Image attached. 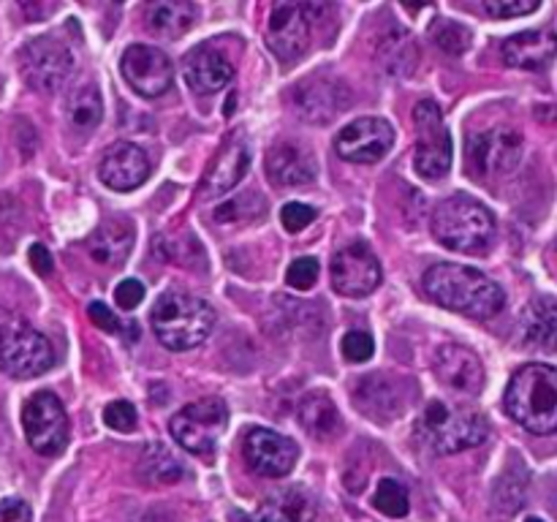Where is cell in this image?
Segmentation results:
<instances>
[{
	"instance_id": "obj_24",
	"label": "cell",
	"mask_w": 557,
	"mask_h": 522,
	"mask_svg": "<svg viewBox=\"0 0 557 522\" xmlns=\"http://www.w3.org/2000/svg\"><path fill=\"white\" fill-rule=\"evenodd\" d=\"M267 172H270L272 183L294 188V185L313 183L319 166H315L313 152L294 145V141H281V145H275L267 152Z\"/></svg>"
},
{
	"instance_id": "obj_42",
	"label": "cell",
	"mask_w": 557,
	"mask_h": 522,
	"mask_svg": "<svg viewBox=\"0 0 557 522\" xmlns=\"http://www.w3.org/2000/svg\"><path fill=\"white\" fill-rule=\"evenodd\" d=\"M0 522H30V506L22 498L0 500Z\"/></svg>"
},
{
	"instance_id": "obj_10",
	"label": "cell",
	"mask_w": 557,
	"mask_h": 522,
	"mask_svg": "<svg viewBox=\"0 0 557 522\" xmlns=\"http://www.w3.org/2000/svg\"><path fill=\"white\" fill-rule=\"evenodd\" d=\"M319 14H324V5L277 3L270 14V27H267V44H270L272 54L288 63L308 52Z\"/></svg>"
},
{
	"instance_id": "obj_40",
	"label": "cell",
	"mask_w": 557,
	"mask_h": 522,
	"mask_svg": "<svg viewBox=\"0 0 557 522\" xmlns=\"http://www.w3.org/2000/svg\"><path fill=\"white\" fill-rule=\"evenodd\" d=\"M281 221L283 226H286V232L299 234L302 228H308L310 223L315 221V210L308 204H299V201H288L281 210Z\"/></svg>"
},
{
	"instance_id": "obj_15",
	"label": "cell",
	"mask_w": 557,
	"mask_h": 522,
	"mask_svg": "<svg viewBox=\"0 0 557 522\" xmlns=\"http://www.w3.org/2000/svg\"><path fill=\"white\" fill-rule=\"evenodd\" d=\"M381 264L370 245L351 243L341 248L332 259V286L343 297H368L379 288Z\"/></svg>"
},
{
	"instance_id": "obj_13",
	"label": "cell",
	"mask_w": 557,
	"mask_h": 522,
	"mask_svg": "<svg viewBox=\"0 0 557 522\" xmlns=\"http://www.w3.org/2000/svg\"><path fill=\"white\" fill-rule=\"evenodd\" d=\"M120 71H123L125 82L145 98L163 96L174 79L169 54L150 44H131L120 60Z\"/></svg>"
},
{
	"instance_id": "obj_26",
	"label": "cell",
	"mask_w": 557,
	"mask_h": 522,
	"mask_svg": "<svg viewBox=\"0 0 557 522\" xmlns=\"http://www.w3.org/2000/svg\"><path fill=\"white\" fill-rule=\"evenodd\" d=\"M522 335L531 346L557 348V299L555 297H539L522 313Z\"/></svg>"
},
{
	"instance_id": "obj_31",
	"label": "cell",
	"mask_w": 557,
	"mask_h": 522,
	"mask_svg": "<svg viewBox=\"0 0 557 522\" xmlns=\"http://www.w3.org/2000/svg\"><path fill=\"white\" fill-rule=\"evenodd\" d=\"M139 473L145 482L174 484L183 478V465H180L177 457H174L166 446L150 444L145 451H141Z\"/></svg>"
},
{
	"instance_id": "obj_25",
	"label": "cell",
	"mask_w": 557,
	"mask_h": 522,
	"mask_svg": "<svg viewBox=\"0 0 557 522\" xmlns=\"http://www.w3.org/2000/svg\"><path fill=\"white\" fill-rule=\"evenodd\" d=\"M354 402H357L362 411H368L373 419H379V422L397 417L403 408L400 391L395 389V381L386 378V375H368V378H359L357 389H354Z\"/></svg>"
},
{
	"instance_id": "obj_23",
	"label": "cell",
	"mask_w": 557,
	"mask_h": 522,
	"mask_svg": "<svg viewBox=\"0 0 557 522\" xmlns=\"http://www.w3.org/2000/svg\"><path fill=\"white\" fill-rule=\"evenodd\" d=\"M248 166H250L248 141H245L243 136H234V139H228L226 147L218 152L215 163L210 166V174H207L205 185H201V196H205V199H215V196L228 194V190L245 177Z\"/></svg>"
},
{
	"instance_id": "obj_41",
	"label": "cell",
	"mask_w": 557,
	"mask_h": 522,
	"mask_svg": "<svg viewBox=\"0 0 557 522\" xmlns=\"http://www.w3.org/2000/svg\"><path fill=\"white\" fill-rule=\"evenodd\" d=\"M145 294H147L145 286H141L136 277H128V281H123L117 288H114V302H117L123 310H134L139 308Z\"/></svg>"
},
{
	"instance_id": "obj_3",
	"label": "cell",
	"mask_w": 557,
	"mask_h": 522,
	"mask_svg": "<svg viewBox=\"0 0 557 522\" xmlns=\"http://www.w3.org/2000/svg\"><path fill=\"white\" fill-rule=\"evenodd\" d=\"M150 324L163 346L172 351H190L212 335L215 310L196 294L166 291L152 304Z\"/></svg>"
},
{
	"instance_id": "obj_21",
	"label": "cell",
	"mask_w": 557,
	"mask_h": 522,
	"mask_svg": "<svg viewBox=\"0 0 557 522\" xmlns=\"http://www.w3.org/2000/svg\"><path fill=\"white\" fill-rule=\"evenodd\" d=\"M183 71L188 87L194 92H199V96H210V92L223 90L234 79L232 63L212 47L190 49L183 60Z\"/></svg>"
},
{
	"instance_id": "obj_32",
	"label": "cell",
	"mask_w": 557,
	"mask_h": 522,
	"mask_svg": "<svg viewBox=\"0 0 557 522\" xmlns=\"http://www.w3.org/2000/svg\"><path fill=\"white\" fill-rule=\"evenodd\" d=\"M103 114V98L96 85H82L71 92L69 98V120L76 130L87 134L101 123Z\"/></svg>"
},
{
	"instance_id": "obj_16",
	"label": "cell",
	"mask_w": 557,
	"mask_h": 522,
	"mask_svg": "<svg viewBox=\"0 0 557 522\" xmlns=\"http://www.w3.org/2000/svg\"><path fill=\"white\" fill-rule=\"evenodd\" d=\"M245 462L253 468L261 476L281 478L288 476L297 465L299 449L292 438L275 433V430L267 427H253L248 435H245Z\"/></svg>"
},
{
	"instance_id": "obj_4",
	"label": "cell",
	"mask_w": 557,
	"mask_h": 522,
	"mask_svg": "<svg viewBox=\"0 0 557 522\" xmlns=\"http://www.w3.org/2000/svg\"><path fill=\"white\" fill-rule=\"evenodd\" d=\"M487 433V419L476 408L446 400L430 402L417 424L419 440L435 455H455V451L473 449V446L484 444Z\"/></svg>"
},
{
	"instance_id": "obj_9",
	"label": "cell",
	"mask_w": 557,
	"mask_h": 522,
	"mask_svg": "<svg viewBox=\"0 0 557 522\" xmlns=\"http://www.w3.org/2000/svg\"><path fill=\"white\" fill-rule=\"evenodd\" d=\"M22 427L33 451L44 457L60 455L69 444V413L52 391H36L22 408Z\"/></svg>"
},
{
	"instance_id": "obj_45",
	"label": "cell",
	"mask_w": 557,
	"mask_h": 522,
	"mask_svg": "<svg viewBox=\"0 0 557 522\" xmlns=\"http://www.w3.org/2000/svg\"><path fill=\"white\" fill-rule=\"evenodd\" d=\"M525 522H544V520H539V517H528Z\"/></svg>"
},
{
	"instance_id": "obj_30",
	"label": "cell",
	"mask_w": 557,
	"mask_h": 522,
	"mask_svg": "<svg viewBox=\"0 0 557 522\" xmlns=\"http://www.w3.org/2000/svg\"><path fill=\"white\" fill-rule=\"evenodd\" d=\"M299 422L315 438H326L341 430V411L332 402L330 395L324 391H310L302 402H299Z\"/></svg>"
},
{
	"instance_id": "obj_36",
	"label": "cell",
	"mask_w": 557,
	"mask_h": 522,
	"mask_svg": "<svg viewBox=\"0 0 557 522\" xmlns=\"http://www.w3.org/2000/svg\"><path fill=\"white\" fill-rule=\"evenodd\" d=\"M256 212H264V201L256 199L253 194H245L218 207L215 217L221 223H228V221H237V217H256Z\"/></svg>"
},
{
	"instance_id": "obj_20",
	"label": "cell",
	"mask_w": 557,
	"mask_h": 522,
	"mask_svg": "<svg viewBox=\"0 0 557 522\" xmlns=\"http://www.w3.org/2000/svg\"><path fill=\"white\" fill-rule=\"evenodd\" d=\"M557 54V33L549 27L517 33L504 41V60L511 69L544 71Z\"/></svg>"
},
{
	"instance_id": "obj_39",
	"label": "cell",
	"mask_w": 557,
	"mask_h": 522,
	"mask_svg": "<svg viewBox=\"0 0 557 522\" xmlns=\"http://www.w3.org/2000/svg\"><path fill=\"white\" fill-rule=\"evenodd\" d=\"M343 357L348 359V362H368L370 357H373V337L368 335V332H348L346 337H343Z\"/></svg>"
},
{
	"instance_id": "obj_19",
	"label": "cell",
	"mask_w": 557,
	"mask_h": 522,
	"mask_svg": "<svg viewBox=\"0 0 557 522\" xmlns=\"http://www.w3.org/2000/svg\"><path fill=\"white\" fill-rule=\"evenodd\" d=\"M294 101H297V112L302 117L313 120V123H330L335 114L346 109L348 96L346 87L337 82L326 79V76H310L302 85H297Z\"/></svg>"
},
{
	"instance_id": "obj_6",
	"label": "cell",
	"mask_w": 557,
	"mask_h": 522,
	"mask_svg": "<svg viewBox=\"0 0 557 522\" xmlns=\"http://www.w3.org/2000/svg\"><path fill=\"white\" fill-rule=\"evenodd\" d=\"M54 364V348L22 319L0 321V370L11 378H36Z\"/></svg>"
},
{
	"instance_id": "obj_18",
	"label": "cell",
	"mask_w": 557,
	"mask_h": 522,
	"mask_svg": "<svg viewBox=\"0 0 557 522\" xmlns=\"http://www.w3.org/2000/svg\"><path fill=\"white\" fill-rule=\"evenodd\" d=\"M435 373L449 389L462 391V395H479L484 386L482 359L466 346H441L435 353Z\"/></svg>"
},
{
	"instance_id": "obj_27",
	"label": "cell",
	"mask_w": 557,
	"mask_h": 522,
	"mask_svg": "<svg viewBox=\"0 0 557 522\" xmlns=\"http://www.w3.org/2000/svg\"><path fill=\"white\" fill-rule=\"evenodd\" d=\"M145 20L152 33L163 38H177L188 33L196 22V5L185 0H161L145 9Z\"/></svg>"
},
{
	"instance_id": "obj_37",
	"label": "cell",
	"mask_w": 557,
	"mask_h": 522,
	"mask_svg": "<svg viewBox=\"0 0 557 522\" xmlns=\"http://www.w3.org/2000/svg\"><path fill=\"white\" fill-rule=\"evenodd\" d=\"M484 11L495 20H511V16H525L539 9V0H484Z\"/></svg>"
},
{
	"instance_id": "obj_5",
	"label": "cell",
	"mask_w": 557,
	"mask_h": 522,
	"mask_svg": "<svg viewBox=\"0 0 557 522\" xmlns=\"http://www.w3.org/2000/svg\"><path fill=\"white\" fill-rule=\"evenodd\" d=\"M430 228L444 248L457 253H484L495 237V217L482 201L457 194L435 207Z\"/></svg>"
},
{
	"instance_id": "obj_1",
	"label": "cell",
	"mask_w": 557,
	"mask_h": 522,
	"mask_svg": "<svg viewBox=\"0 0 557 522\" xmlns=\"http://www.w3.org/2000/svg\"><path fill=\"white\" fill-rule=\"evenodd\" d=\"M422 283L435 304L451 310V313L468 315V319H493L506 304L504 288L490 281L484 272L466 264L441 261L424 272Z\"/></svg>"
},
{
	"instance_id": "obj_17",
	"label": "cell",
	"mask_w": 557,
	"mask_h": 522,
	"mask_svg": "<svg viewBox=\"0 0 557 522\" xmlns=\"http://www.w3.org/2000/svg\"><path fill=\"white\" fill-rule=\"evenodd\" d=\"M98 177L112 190H136L150 177V161L141 147L131 141H117L109 147L98 166Z\"/></svg>"
},
{
	"instance_id": "obj_33",
	"label": "cell",
	"mask_w": 557,
	"mask_h": 522,
	"mask_svg": "<svg viewBox=\"0 0 557 522\" xmlns=\"http://www.w3.org/2000/svg\"><path fill=\"white\" fill-rule=\"evenodd\" d=\"M373 506L386 517H406L411 509V500H408L406 487L397 478H381L373 495Z\"/></svg>"
},
{
	"instance_id": "obj_14",
	"label": "cell",
	"mask_w": 557,
	"mask_h": 522,
	"mask_svg": "<svg viewBox=\"0 0 557 522\" xmlns=\"http://www.w3.org/2000/svg\"><path fill=\"white\" fill-rule=\"evenodd\" d=\"M392 145H395V128L381 117L354 120L335 139L337 156L348 163H359V166L379 163L392 150Z\"/></svg>"
},
{
	"instance_id": "obj_29",
	"label": "cell",
	"mask_w": 557,
	"mask_h": 522,
	"mask_svg": "<svg viewBox=\"0 0 557 522\" xmlns=\"http://www.w3.org/2000/svg\"><path fill=\"white\" fill-rule=\"evenodd\" d=\"M131 245H134V232L123 221L107 223L87 239V250H90L92 261L107 266H117L128 256Z\"/></svg>"
},
{
	"instance_id": "obj_35",
	"label": "cell",
	"mask_w": 557,
	"mask_h": 522,
	"mask_svg": "<svg viewBox=\"0 0 557 522\" xmlns=\"http://www.w3.org/2000/svg\"><path fill=\"white\" fill-rule=\"evenodd\" d=\"M319 261L313 259V256H302V259L292 261V266H288L286 272V281L288 286L297 288V291H310V288L315 286V281H319Z\"/></svg>"
},
{
	"instance_id": "obj_28",
	"label": "cell",
	"mask_w": 557,
	"mask_h": 522,
	"mask_svg": "<svg viewBox=\"0 0 557 522\" xmlns=\"http://www.w3.org/2000/svg\"><path fill=\"white\" fill-rule=\"evenodd\" d=\"M379 63L384 74L411 76L419 63V49L413 44L411 33H406L403 27H392L384 41L379 44Z\"/></svg>"
},
{
	"instance_id": "obj_2",
	"label": "cell",
	"mask_w": 557,
	"mask_h": 522,
	"mask_svg": "<svg viewBox=\"0 0 557 522\" xmlns=\"http://www.w3.org/2000/svg\"><path fill=\"white\" fill-rule=\"evenodd\" d=\"M506 411L533 435L557 430V370L549 364H525L506 386Z\"/></svg>"
},
{
	"instance_id": "obj_44",
	"label": "cell",
	"mask_w": 557,
	"mask_h": 522,
	"mask_svg": "<svg viewBox=\"0 0 557 522\" xmlns=\"http://www.w3.org/2000/svg\"><path fill=\"white\" fill-rule=\"evenodd\" d=\"M30 264L38 275H49L52 272V256L44 245H30Z\"/></svg>"
},
{
	"instance_id": "obj_43",
	"label": "cell",
	"mask_w": 557,
	"mask_h": 522,
	"mask_svg": "<svg viewBox=\"0 0 557 522\" xmlns=\"http://www.w3.org/2000/svg\"><path fill=\"white\" fill-rule=\"evenodd\" d=\"M87 313H90L92 324L101 326L103 332H120V321L114 319V313L103 302H90Z\"/></svg>"
},
{
	"instance_id": "obj_38",
	"label": "cell",
	"mask_w": 557,
	"mask_h": 522,
	"mask_svg": "<svg viewBox=\"0 0 557 522\" xmlns=\"http://www.w3.org/2000/svg\"><path fill=\"white\" fill-rule=\"evenodd\" d=\"M103 424L117 433H131L136 427V408L125 400H114L103 408Z\"/></svg>"
},
{
	"instance_id": "obj_12",
	"label": "cell",
	"mask_w": 557,
	"mask_h": 522,
	"mask_svg": "<svg viewBox=\"0 0 557 522\" xmlns=\"http://www.w3.org/2000/svg\"><path fill=\"white\" fill-rule=\"evenodd\" d=\"M522 158V136L515 128H487L468 136V169L479 177L509 174Z\"/></svg>"
},
{
	"instance_id": "obj_8",
	"label": "cell",
	"mask_w": 557,
	"mask_h": 522,
	"mask_svg": "<svg viewBox=\"0 0 557 522\" xmlns=\"http://www.w3.org/2000/svg\"><path fill=\"white\" fill-rule=\"evenodd\" d=\"M413 125H417V156L413 169L424 179H444L451 169V134L444 123L438 103L419 101L413 109Z\"/></svg>"
},
{
	"instance_id": "obj_22",
	"label": "cell",
	"mask_w": 557,
	"mask_h": 522,
	"mask_svg": "<svg viewBox=\"0 0 557 522\" xmlns=\"http://www.w3.org/2000/svg\"><path fill=\"white\" fill-rule=\"evenodd\" d=\"M313 520V498L302 487H286L270 495L256 511H234L232 522H310Z\"/></svg>"
},
{
	"instance_id": "obj_11",
	"label": "cell",
	"mask_w": 557,
	"mask_h": 522,
	"mask_svg": "<svg viewBox=\"0 0 557 522\" xmlns=\"http://www.w3.org/2000/svg\"><path fill=\"white\" fill-rule=\"evenodd\" d=\"M22 74L33 90L54 92L74 74V54L60 38L41 36L22 49Z\"/></svg>"
},
{
	"instance_id": "obj_7",
	"label": "cell",
	"mask_w": 557,
	"mask_h": 522,
	"mask_svg": "<svg viewBox=\"0 0 557 522\" xmlns=\"http://www.w3.org/2000/svg\"><path fill=\"white\" fill-rule=\"evenodd\" d=\"M228 424V408L221 397H205L180 408L169 422L174 440L190 455H212Z\"/></svg>"
},
{
	"instance_id": "obj_34",
	"label": "cell",
	"mask_w": 557,
	"mask_h": 522,
	"mask_svg": "<svg viewBox=\"0 0 557 522\" xmlns=\"http://www.w3.org/2000/svg\"><path fill=\"white\" fill-rule=\"evenodd\" d=\"M430 38H433V41L449 54H462L473 41L471 30H468L466 25H460V22H449V20L435 22V25L430 27Z\"/></svg>"
}]
</instances>
